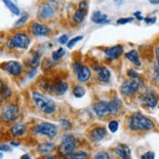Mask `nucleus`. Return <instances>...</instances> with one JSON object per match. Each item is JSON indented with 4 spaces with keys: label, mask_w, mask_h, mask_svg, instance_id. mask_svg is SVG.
I'll use <instances>...</instances> for the list:
<instances>
[{
    "label": "nucleus",
    "mask_w": 159,
    "mask_h": 159,
    "mask_svg": "<svg viewBox=\"0 0 159 159\" xmlns=\"http://www.w3.org/2000/svg\"><path fill=\"white\" fill-rule=\"evenodd\" d=\"M98 78L102 82H107L110 78V71L107 67H101L98 70Z\"/></svg>",
    "instance_id": "24"
},
{
    "label": "nucleus",
    "mask_w": 159,
    "mask_h": 159,
    "mask_svg": "<svg viewBox=\"0 0 159 159\" xmlns=\"http://www.w3.org/2000/svg\"><path fill=\"white\" fill-rule=\"evenodd\" d=\"M88 12V4L86 1H81L78 5V9L75 11L73 15V20L75 23L80 24L85 19Z\"/></svg>",
    "instance_id": "10"
},
{
    "label": "nucleus",
    "mask_w": 159,
    "mask_h": 159,
    "mask_svg": "<svg viewBox=\"0 0 159 159\" xmlns=\"http://www.w3.org/2000/svg\"><path fill=\"white\" fill-rule=\"evenodd\" d=\"M90 76H91V70L87 66H82L80 71L77 73V79L80 82H86L87 80H89Z\"/></svg>",
    "instance_id": "19"
},
{
    "label": "nucleus",
    "mask_w": 159,
    "mask_h": 159,
    "mask_svg": "<svg viewBox=\"0 0 159 159\" xmlns=\"http://www.w3.org/2000/svg\"><path fill=\"white\" fill-rule=\"evenodd\" d=\"M32 100L35 103L37 108L45 114H52L56 110V103L50 98H48L45 95L40 92L34 91L32 92Z\"/></svg>",
    "instance_id": "1"
},
{
    "label": "nucleus",
    "mask_w": 159,
    "mask_h": 159,
    "mask_svg": "<svg viewBox=\"0 0 159 159\" xmlns=\"http://www.w3.org/2000/svg\"><path fill=\"white\" fill-rule=\"evenodd\" d=\"M154 80L155 81H159V64H155L154 66Z\"/></svg>",
    "instance_id": "37"
},
{
    "label": "nucleus",
    "mask_w": 159,
    "mask_h": 159,
    "mask_svg": "<svg viewBox=\"0 0 159 159\" xmlns=\"http://www.w3.org/2000/svg\"><path fill=\"white\" fill-rule=\"evenodd\" d=\"M88 155H87V152H84V151H79V152H76V153H72L70 157V158H75V159H83V158H86Z\"/></svg>",
    "instance_id": "32"
},
{
    "label": "nucleus",
    "mask_w": 159,
    "mask_h": 159,
    "mask_svg": "<svg viewBox=\"0 0 159 159\" xmlns=\"http://www.w3.org/2000/svg\"><path fill=\"white\" fill-rule=\"evenodd\" d=\"M115 151H116V153L118 154V156L123 159H129L131 157V150L127 146H125V144H119V146L116 148Z\"/></svg>",
    "instance_id": "18"
},
{
    "label": "nucleus",
    "mask_w": 159,
    "mask_h": 159,
    "mask_svg": "<svg viewBox=\"0 0 159 159\" xmlns=\"http://www.w3.org/2000/svg\"><path fill=\"white\" fill-rule=\"evenodd\" d=\"M93 108H94L95 113L99 117H106L110 114L108 102H107L105 101H101V102H98L97 103H95Z\"/></svg>",
    "instance_id": "11"
},
{
    "label": "nucleus",
    "mask_w": 159,
    "mask_h": 159,
    "mask_svg": "<svg viewBox=\"0 0 159 159\" xmlns=\"http://www.w3.org/2000/svg\"><path fill=\"white\" fill-rule=\"evenodd\" d=\"M3 3L5 4V6L8 8L14 15H20V9L18 8V6H16L15 3H13L11 0H2Z\"/></svg>",
    "instance_id": "26"
},
{
    "label": "nucleus",
    "mask_w": 159,
    "mask_h": 159,
    "mask_svg": "<svg viewBox=\"0 0 159 159\" xmlns=\"http://www.w3.org/2000/svg\"><path fill=\"white\" fill-rule=\"evenodd\" d=\"M119 128V124H118V121H116V120H112V121H110L108 123V129L110 132H112V133H115L117 130H118Z\"/></svg>",
    "instance_id": "30"
},
{
    "label": "nucleus",
    "mask_w": 159,
    "mask_h": 159,
    "mask_svg": "<svg viewBox=\"0 0 159 159\" xmlns=\"http://www.w3.org/2000/svg\"><path fill=\"white\" fill-rule=\"evenodd\" d=\"M83 39V36H77V37H74V38H72L71 40H70V41H68V42H67V47L68 48H70V49H71V48L75 45V44H76L77 42H79V41L80 40H82Z\"/></svg>",
    "instance_id": "31"
},
{
    "label": "nucleus",
    "mask_w": 159,
    "mask_h": 159,
    "mask_svg": "<svg viewBox=\"0 0 159 159\" xmlns=\"http://www.w3.org/2000/svg\"><path fill=\"white\" fill-rule=\"evenodd\" d=\"M20 158H22V159H30V156L29 154H25L23 156H20Z\"/></svg>",
    "instance_id": "46"
},
{
    "label": "nucleus",
    "mask_w": 159,
    "mask_h": 159,
    "mask_svg": "<svg viewBox=\"0 0 159 159\" xmlns=\"http://www.w3.org/2000/svg\"><path fill=\"white\" fill-rule=\"evenodd\" d=\"M109 106V113L110 115H114L119 111L122 107V101L118 98H114L111 102H108Z\"/></svg>",
    "instance_id": "17"
},
{
    "label": "nucleus",
    "mask_w": 159,
    "mask_h": 159,
    "mask_svg": "<svg viewBox=\"0 0 159 159\" xmlns=\"http://www.w3.org/2000/svg\"><path fill=\"white\" fill-rule=\"evenodd\" d=\"M32 132L35 134H40L49 138H54L58 133V127L55 124L49 122H42L35 125L32 128Z\"/></svg>",
    "instance_id": "5"
},
{
    "label": "nucleus",
    "mask_w": 159,
    "mask_h": 159,
    "mask_svg": "<svg viewBox=\"0 0 159 159\" xmlns=\"http://www.w3.org/2000/svg\"><path fill=\"white\" fill-rule=\"evenodd\" d=\"M81 68H82V66H81L79 63H75V64L73 65V71H74L75 73H76V74L80 71Z\"/></svg>",
    "instance_id": "40"
},
{
    "label": "nucleus",
    "mask_w": 159,
    "mask_h": 159,
    "mask_svg": "<svg viewBox=\"0 0 159 159\" xmlns=\"http://www.w3.org/2000/svg\"><path fill=\"white\" fill-rule=\"evenodd\" d=\"M122 53H123V47L121 45H116L113 47L107 48L105 52L106 57L108 60H115L117 58H119L122 55Z\"/></svg>",
    "instance_id": "13"
},
{
    "label": "nucleus",
    "mask_w": 159,
    "mask_h": 159,
    "mask_svg": "<svg viewBox=\"0 0 159 159\" xmlns=\"http://www.w3.org/2000/svg\"><path fill=\"white\" fill-rule=\"evenodd\" d=\"M77 146L76 139L72 135H66L63 138V141L60 146L59 151L61 155L64 156H70L75 150V148Z\"/></svg>",
    "instance_id": "3"
},
{
    "label": "nucleus",
    "mask_w": 159,
    "mask_h": 159,
    "mask_svg": "<svg viewBox=\"0 0 159 159\" xmlns=\"http://www.w3.org/2000/svg\"><path fill=\"white\" fill-rule=\"evenodd\" d=\"M155 55H156L157 64H159V47H158V48H156V50H155Z\"/></svg>",
    "instance_id": "45"
},
{
    "label": "nucleus",
    "mask_w": 159,
    "mask_h": 159,
    "mask_svg": "<svg viewBox=\"0 0 159 159\" xmlns=\"http://www.w3.org/2000/svg\"><path fill=\"white\" fill-rule=\"evenodd\" d=\"M55 8L51 4H45L39 10V17L42 20H47L54 16Z\"/></svg>",
    "instance_id": "14"
},
{
    "label": "nucleus",
    "mask_w": 159,
    "mask_h": 159,
    "mask_svg": "<svg viewBox=\"0 0 159 159\" xmlns=\"http://www.w3.org/2000/svg\"><path fill=\"white\" fill-rule=\"evenodd\" d=\"M143 86V80L140 77L131 78L123 83L120 87V92L123 96H130L137 93Z\"/></svg>",
    "instance_id": "4"
},
{
    "label": "nucleus",
    "mask_w": 159,
    "mask_h": 159,
    "mask_svg": "<svg viewBox=\"0 0 159 159\" xmlns=\"http://www.w3.org/2000/svg\"><path fill=\"white\" fill-rule=\"evenodd\" d=\"M68 89V84L66 82H60L58 84L54 85V92H56L58 95H64Z\"/></svg>",
    "instance_id": "25"
},
{
    "label": "nucleus",
    "mask_w": 159,
    "mask_h": 159,
    "mask_svg": "<svg viewBox=\"0 0 159 159\" xmlns=\"http://www.w3.org/2000/svg\"><path fill=\"white\" fill-rule=\"evenodd\" d=\"M96 159H108L109 156L107 152H103V151H101V152L97 153V155H95Z\"/></svg>",
    "instance_id": "35"
},
{
    "label": "nucleus",
    "mask_w": 159,
    "mask_h": 159,
    "mask_svg": "<svg viewBox=\"0 0 159 159\" xmlns=\"http://www.w3.org/2000/svg\"><path fill=\"white\" fill-rule=\"evenodd\" d=\"M55 148V143H43L38 146L37 150L41 154H48Z\"/></svg>",
    "instance_id": "20"
},
{
    "label": "nucleus",
    "mask_w": 159,
    "mask_h": 159,
    "mask_svg": "<svg viewBox=\"0 0 159 159\" xmlns=\"http://www.w3.org/2000/svg\"><path fill=\"white\" fill-rule=\"evenodd\" d=\"M107 134V131L103 127H96L92 130L91 134H90V138L93 142H100L105 138Z\"/></svg>",
    "instance_id": "15"
},
{
    "label": "nucleus",
    "mask_w": 159,
    "mask_h": 159,
    "mask_svg": "<svg viewBox=\"0 0 159 159\" xmlns=\"http://www.w3.org/2000/svg\"><path fill=\"white\" fill-rule=\"evenodd\" d=\"M141 102L147 107L153 108L157 105L158 97L152 89H147L141 96Z\"/></svg>",
    "instance_id": "9"
},
{
    "label": "nucleus",
    "mask_w": 159,
    "mask_h": 159,
    "mask_svg": "<svg viewBox=\"0 0 159 159\" xmlns=\"http://www.w3.org/2000/svg\"><path fill=\"white\" fill-rule=\"evenodd\" d=\"M125 57L131 61V63H133L135 66H141V61H140V58H139V54L136 50H132L128 53H126Z\"/></svg>",
    "instance_id": "21"
},
{
    "label": "nucleus",
    "mask_w": 159,
    "mask_h": 159,
    "mask_svg": "<svg viewBox=\"0 0 159 159\" xmlns=\"http://www.w3.org/2000/svg\"><path fill=\"white\" fill-rule=\"evenodd\" d=\"M129 128L133 131L151 130L153 128V122L142 113H134L129 119Z\"/></svg>",
    "instance_id": "2"
},
{
    "label": "nucleus",
    "mask_w": 159,
    "mask_h": 159,
    "mask_svg": "<svg viewBox=\"0 0 159 159\" xmlns=\"http://www.w3.org/2000/svg\"><path fill=\"white\" fill-rule=\"evenodd\" d=\"M134 18H121L117 20V25H126L129 23H132Z\"/></svg>",
    "instance_id": "34"
},
{
    "label": "nucleus",
    "mask_w": 159,
    "mask_h": 159,
    "mask_svg": "<svg viewBox=\"0 0 159 159\" xmlns=\"http://www.w3.org/2000/svg\"><path fill=\"white\" fill-rule=\"evenodd\" d=\"M59 42L61 44H66L68 42V36L67 35H63L59 38Z\"/></svg>",
    "instance_id": "41"
},
{
    "label": "nucleus",
    "mask_w": 159,
    "mask_h": 159,
    "mask_svg": "<svg viewBox=\"0 0 159 159\" xmlns=\"http://www.w3.org/2000/svg\"><path fill=\"white\" fill-rule=\"evenodd\" d=\"M27 19H29V14H26V13H25L24 15H22V17H20L17 22L15 23V25L16 26H18V25H23V24H25L26 20H27Z\"/></svg>",
    "instance_id": "33"
},
{
    "label": "nucleus",
    "mask_w": 159,
    "mask_h": 159,
    "mask_svg": "<svg viewBox=\"0 0 159 159\" xmlns=\"http://www.w3.org/2000/svg\"><path fill=\"white\" fill-rule=\"evenodd\" d=\"M12 96V90L6 84L0 89V102H3L8 100Z\"/></svg>",
    "instance_id": "23"
},
{
    "label": "nucleus",
    "mask_w": 159,
    "mask_h": 159,
    "mask_svg": "<svg viewBox=\"0 0 159 159\" xmlns=\"http://www.w3.org/2000/svg\"><path fill=\"white\" fill-rule=\"evenodd\" d=\"M30 44V38L29 35L23 32L14 34L10 39L8 46L10 48H17V49H26Z\"/></svg>",
    "instance_id": "6"
},
{
    "label": "nucleus",
    "mask_w": 159,
    "mask_h": 159,
    "mask_svg": "<svg viewBox=\"0 0 159 159\" xmlns=\"http://www.w3.org/2000/svg\"><path fill=\"white\" fill-rule=\"evenodd\" d=\"M92 22L95 24H103L107 22V16L105 14H102L101 12H94L92 15Z\"/></svg>",
    "instance_id": "22"
},
{
    "label": "nucleus",
    "mask_w": 159,
    "mask_h": 159,
    "mask_svg": "<svg viewBox=\"0 0 159 159\" xmlns=\"http://www.w3.org/2000/svg\"><path fill=\"white\" fill-rule=\"evenodd\" d=\"M154 157H155V155H154L153 152H147V153H144L143 155H142L143 159H153Z\"/></svg>",
    "instance_id": "39"
},
{
    "label": "nucleus",
    "mask_w": 159,
    "mask_h": 159,
    "mask_svg": "<svg viewBox=\"0 0 159 159\" xmlns=\"http://www.w3.org/2000/svg\"><path fill=\"white\" fill-rule=\"evenodd\" d=\"M144 22L147 24H154L156 22V18L153 17V18H150V17H148V18H144Z\"/></svg>",
    "instance_id": "42"
},
{
    "label": "nucleus",
    "mask_w": 159,
    "mask_h": 159,
    "mask_svg": "<svg viewBox=\"0 0 159 159\" xmlns=\"http://www.w3.org/2000/svg\"><path fill=\"white\" fill-rule=\"evenodd\" d=\"M61 125L63 126L65 129H70L71 128V124L70 123V121H67L66 119H61Z\"/></svg>",
    "instance_id": "36"
},
{
    "label": "nucleus",
    "mask_w": 159,
    "mask_h": 159,
    "mask_svg": "<svg viewBox=\"0 0 159 159\" xmlns=\"http://www.w3.org/2000/svg\"><path fill=\"white\" fill-rule=\"evenodd\" d=\"M73 95L76 97V98H82L83 96L85 95V89L82 86H76L73 89Z\"/></svg>",
    "instance_id": "29"
},
{
    "label": "nucleus",
    "mask_w": 159,
    "mask_h": 159,
    "mask_svg": "<svg viewBox=\"0 0 159 159\" xmlns=\"http://www.w3.org/2000/svg\"><path fill=\"white\" fill-rule=\"evenodd\" d=\"M65 54H66L65 49H63V48H60V49H58L57 51L53 52V54H52V61H59L61 58H63L65 56Z\"/></svg>",
    "instance_id": "28"
},
{
    "label": "nucleus",
    "mask_w": 159,
    "mask_h": 159,
    "mask_svg": "<svg viewBox=\"0 0 159 159\" xmlns=\"http://www.w3.org/2000/svg\"><path fill=\"white\" fill-rule=\"evenodd\" d=\"M127 74H128V76L131 77V78H137V77H139V73H138V72H137L136 70H128Z\"/></svg>",
    "instance_id": "38"
},
{
    "label": "nucleus",
    "mask_w": 159,
    "mask_h": 159,
    "mask_svg": "<svg viewBox=\"0 0 159 159\" xmlns=\"http://www.w3.org/2000/svg\"><path fill=\"white\" fill-rule=\"evenodd\" d=\"M40 60H41V56L39 53H35L32 56V58L30 60V66L32 68H36L40 63Z\"/></svg>",
    "instance_id": "27"
},
{
    "label": "nucleus",
    "mask_w": 159,
    "mask_h": 159,
    "mask_svg": "<svg viewBox=\"0 0 159 159\" xmlns=\"http://www.w3.org/2000/svg\"><path fill=\"white\" fill-rule=\"evenodd\" d=\"M11 148L7 144H0V151H10Z\"/></svg>",
    "instance_id": "43"
},
{
    "label": "nucleus",
    "mask_w": 159,
    "mask_h": 159,
    "mask_svg": "<svg viewBox=\"0 0 159 159\" xmlns=\"http://www.w3.org/2000/svg\"><path fill=\"white\" fill-rule=\"evenodd\" d=\"M26 131H27V127H26V125H25V124H23V123L15 124V125H13L10 129V132L14 137L23 136L24 134L26 133Z\"/></svg>",
    "instance_id": "16"
},
{
    "label": "nucleus",
    "mask_w": 159,
    "mask_h": 159,
    "mask_svg": "<svg viewBox=\"0 0 159 159\" xmlns=\"http://www.w3.org/2000/svg\"><path fill=\"white\" fill-rule=\"evenodd\" d=\"M0 67H1L3 70L8 72L9 74L13 75V76H19V75L23 71L22 65H20L19 61H5V63L0 65Z\"/></svg>",
    "instance_id": "8"
},
{
    "label": "nucleus",
    "mask_w": 159,
    "mask_h": 159,
    "mask_svg": "<svg viewBox=\"0 0 159 159\" xmlns=\"http://www.w3.org/2000/svg\"><path fill=\"white\" fill-rule=\"evenodd\" d=\"M20 108L15 103H9L2 108L1 118L4 122H14L19 118Z\"/></svg>",
    "instance_id": "7"
},
{
    "label": "nucleus",
    "mask_w": 159,
    "mask_h": 159,
    "mask_svg": "<svg viewBox=\"0 0 159 159\" xmlns=\"http://www.w3.org/2000/svg\"><path fill=\"white\" fill-rule=\"evenodd\" d=\"M151 4H159V0H149Z\"/></svg>",
    "instance_id": "47"
},
{
    "label": "nucleus",
    "mask_w": 159,
    "mask_h": 159,
    "mask_svg": "<svg viewBox=\"0 0 159 159\" xmlns=\"http://www.w3.org/2000/svg\"><path fill=\"white\" fill-rule=\"evenodd\" d=\"M114 1H116V2H117V1H119V0H114Z\"/></svg>",
    "instance_id": "50"
},
{
    "label": "nucleus",
    "mask_w": 159,
    "mask_h": 159,
    "mask_svg": "<svg viewBox=\"0 0 159 159\" xmlns=\"http://www.w3.org/2000/svg\"><path fill=\"white\" fill-rule=\"evenodd\" d=\"M30 30L32 32L33 35H35V36H46L50 32L49 27H47L44 25L38 24V23H32Z\"/></svg>",
    "instance_id": "12"
},
{
    "label": "nucleus",
    "mask_w": 159,
    "mask_h": 159,
    "mask_svg": "<svg viewBox=\"0 0 159 159\" xmlns=\"http://www.w3.org/2000/svg\"><path fill=\"white\" fill-rule=\"evenodd\" d=\"M11 146H13V147H19L20 143H15V142H11Z\"/></svg>",
    "instance_id": "48"
},
{
    "label": "nucleus",
    "mask_w": 159,
    "mask_h": 159,
    "mask_svg": "<svg viewBox=\"0 0 159 159\" xmlns=\"http://www.w3.org/2000/svg\"><path fill=\"white\" fill-rule=\"evenodd\" d=\"M134 16L139 20H143V18L142 17V15H141V12H136L135 14H134Z\"/></svg>",
    "instance_id": "44"
},
{
    "label": "nucleus",
    "mask_w": 159,
    "mask_h": 159,
    "mask_svg": "<svg viewBox=\"0 0 159 159\" xmlns=\"http://www.w3.org/2000/svg\"><path fill=\"white\" fill-rule=\"evenodd\" d=\"M3 157V154L1 153V152H0V158H2Z\"/></svg>",
    "instance_id": "49"
}]
</instances>
